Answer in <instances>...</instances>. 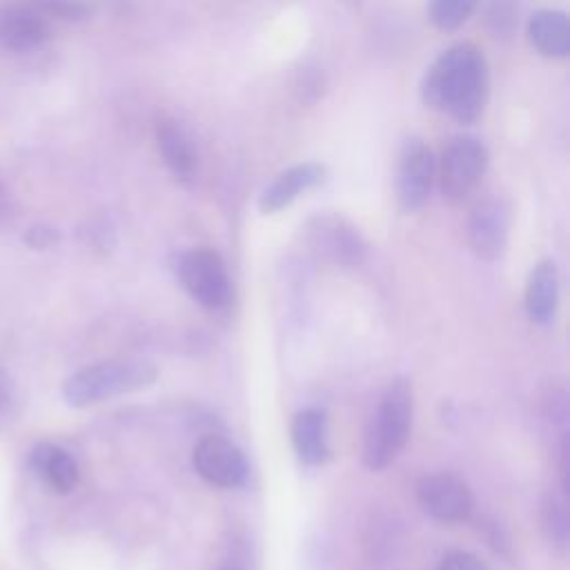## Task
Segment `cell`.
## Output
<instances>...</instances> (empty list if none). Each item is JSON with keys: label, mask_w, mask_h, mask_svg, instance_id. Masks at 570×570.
<instances>
[{"label": "cell", "mask_w": 570, "mask_h": 570, "mask_svg": "<svg viewBox=\"0 0 570 570\" xmlns=\"http://www.w3.org/2000/svg\"><path fill=\"white\" fill-rule=\"evenodd\" d=\"M49 33L42 13L27 4H7L0 9V49L27 53L38 49Z\"/></svg>", "instance_id": "10"}, {"label": "cell", "mask_w": 570, "mask_h": 570, "mask_svg": "<svg viewBox=\"0 0 570 570\" xmlns=\"http://www.w3.org/2000/svg\"><path fill=\"white\" fill-rule=\"evenodd\" d=\"M514 0H492L490 22L494 31H510L514 27Z\"/></svg>", "instance_id": "20"}, {"label": "cell", "mask_w": 570, "mask_h": 570, "mask_svg": "<svg viewBox=\"0 0 570 570\" xmlns=\"http://www.w3.org/2000/svg\"><path fill=\"white\" fill-rule=\"evenodd\" d=\"M292 443L303 463H321L327 456L325 416L318 410H303L292 421Z\"/></svg>", "instance_id": "17"}, {"label": "cell", "mask_w": 570, "mask_h": 570, "mask_svg": "<svg viewBox=\"0 0 570 570\" xmlns=\"http://www.w3.org/2000/svg\"><path fill=\"white\" fill-rule=\"evenodd\" d=\"M436 570H485V566L470 552H452L439 563Z\"/></svg>", "instance_id": "21"}, {"label": "cell", "mask_w": 570, "mask_h": 570, "mask_svg": "<svg viewBox=\"0 0 570 570\" xmlns=\"http://www.w3.org/2000/svg\"><path fill=\"white\" fill-rule=\"evenodd\" d=\"M9 209H11V198H9V191L4 189V185L0 183V220L9 216Z\"/></svg>", "instance_id": "23"}, {"label": "cell", "mask_w": 570, "mask_h": 570, "mask_svg": "<svg viewBox=\"0 0 570 570\" xmlns=\"http://www.w3.org/2000/svg\"><path fill=\"white\" fill-rule=\"evenodd\" d=\"M419 503L421 508L445 523L463 521L470 514L472 497L463 479L452 472H439L423 476L419 483Z\"/></svg>", "instance_id": "8"}, {"label": "cell", "mask_w": 570, "mask_h": 570, "mask_svg": "<svg viewBox=\"0 0 570 570\" xmlns=\"http://www.w3.org/2000/svg\"><path fill=\"white\" fill-rule=\"evenodd\" d=\"M156 379V367L136 358H111L87 365L62 385V396L73 407H85L125 392L142 390Z\"/></svg>", "instance_id": "2"}, {"label": "cell", "mask_w": 570, "mask_h": 570, "mask_svg": "<svg viewBox=\"0 0 570 570\" xmlns=\"http://www.w3.org/2000/svg\"><path fill=\"white\" fill-rule=\"evenodd\" d=\"M196 472L218 488H236L247 476L243 452L223 436H203L194 448Z\"/></svg>", "instance_id": "7"}, {"label": "cell", "mask_w": 570, "mask_h": 570, "mask_svg": "<svg viewBox=\"0 0 570 570\" xmlns=\"http://www.w3.org/2000/svg\"><path fill=\"white\" fill-rule=\"evenodd\" d=\"M180 281L191 298L205 307H223L232 296V283L227 269L216 252L191 249L183 256L178 267Z\"/></svg>", "instance_id": "5"}, {"label": "cell", "mask_w": 570, "mask_h": 570, "mask_svg": "<svg viewBox=\"0 0 570 570\" xmlns=\"http://www.w3.org/2000/svg\"><path fill=\"white\" fill-rule=\"evenodd\" d=\"M31 468L58 494H67L78 483L76 461L53 443H38L31 450Z\"/></svg>", "instance_id": "15"}, {"label": "cell", "mask_w": 570, "mask_h": 570, "mask_svg": "<svg viewBox=\"0 0 570 570\" xmlns=\"http://www.w3.org/2000/svg\"><path fill=\"white\" fill-rule=\"evenodd\" d=\"M559 296V276L552 261H541L525 285V309L532 321L548 323L554 316Z\"/></svg>", "instance_id": "16"}, {"label": "cell", "mask_w": 570, "mask_h": 570, "mask_svg": "<svg viewBox=\"0 0 570 570\" xmlns=\"http://www.w3.org/2000/svg\"><path fill=\"white\" fill-rule=\"evenodd\" d=\"M325 176V167L318 163H298L281 171L261 194L258 209L263 214H274L292 205L303 191L316 187Z\"/></svg>", "instance_id": "12"}, {"label": "cell", "mask_w": 570, "mask_h": 570, "mask_svg": "<svg viewBox=\"0 0 570 570\" xmlns=\"http://www.w3.org/2000/svg\"><path fill=\"white\" fill-rule=\"evenodd\" d=\"M412 425V387L405 379H394L385 390L376 414L370 421L363 461L370 470H383L405 445Z\"/></svg>", "instance_id": "3"}, {"label": "cell", "mask_w": 570, "mask_h": 570, "mask_svg": "<svg viewBox=\"0 0 570 570\" xmlns=\"http://www.w3.org/2000/svg\"><path fill=\"white\" fill-rule=\"evenodd\" d=\"M436 178V158L423 140H410L403 147L399 174H396V196L405 212L421 209L430 196L432 183Z\"/></svg>", "instance_id": "6"}, {"label": "cell", "mask_w": 570, "mask_h": 570, "mask_svg": "<svg viewBox=\"0 0 570 570\" xmlns=\"http://www.w3.org/2000/svg\"><path fill=\"white\" fill-rule=\"evenodd\" d=\"M16 410V390L11 379L0 370V423H4Z\"/></svg>", "instance_id": "22"}, {"label": "cell", "mask_w": 570, "mask_h": 570, "mask_svg": "<svg viewBox=\"0 0 570 570\" xmlns=\"http://www.w3.org/2000/svg\"><path fill=\"white\" fill-rule=\"evenodd\" d=\"M312 247L334 263H356L363 254V243L356 229L338 216H318L309 225Z\"/></svg>", "instance_id": "11"}, {"label": "cell", "mask_w": 570, "mask_h": 570, "mask_svg": "<svg viewBox=\"0 0 570 570\" xmlns=\"http://www.w3.org/2000/svg\"><path fill=\"white\" fill-rule=\"evenodd\" d=\"M528 42L546 58H566L570 53V20L563 11L539 9L530 16Z\"/></svg>", "instance_id": "13"}, {"label": "cell", "mask_w": 570, "mask_h": 570, "mask_svg": "<svg viewBox=\"0 0 570 570\" xmlns=\"http://www.w3.org/2000/svg\"><path fill=\"white\" fill-rule=\"evenodd\" d=\"M156 145L165 165L176 178H191L196 169V154L187 134L180 129L176 120L165 116L156 120Z\"/></svg>", "instance_id": "14"}, {"label": "cell", "mask_w": 570, "mask_h": 570, "mask_svg": "<svg viewBox=\"0 0 570 570\" xmlns=\"http://www.w3.org/2000/svg\"><path fill=\"white\" fill-rule=\"evenodd\" d=\"M546 530L550 532V539L557 546H566L568 539V519L563 505H559L557 499H550L546 505Z\"/></svg>", "instance_id": "19"}, {"label": "cell", "mask_w": 570, "mask_h": 570, "mask_svg": "<svg viewBox=\"0 0 570 570\" xmlns=\"http://www.w3.org/2000/svg\"><path fill=\"white\" fill-rule=\"evenodd\" d=\"M488 169V149L474 136H454L441 151L436 176L448 200L459 203L479 185Z\"/></svg>", "instance_id": "4"}, {"label": "cell", "mask_w": 570, "mask_h": 570, "mask_svg": "<svg viewBox=\"0 0 570 570\" xmlns=\"http://www.w3.org/2000/svg\"><path fill=\"white\" fill-rule=\"evenodd\" d=\"M508 227H510L508 205L497 196L481 200L472 209L470 223H468V240L472 252L483 261L499 258L508 243Z\"/></svg>", "instance_id": "9"}, {"label": "cell", "mask_w": 570, "mask_h": 570, "mask_svg": "<svg viewBox=\"0 0 570 570\" xmlns=\"http://www.w3.org/2000/svg\"><path fill=\"white\" fill-rule=\"evenodd\" d=\"M488 62L474 45L445 49L423 73L421 98L459 122H474L488 100Z\"/></svg>", "instance_id": "1"}, {"label": "cell", "mask_w": 570, "mask_h": 570, "mask_svg": "<svg viewBox=\"0 0 570 570\" xmlns=\"http://www.w3.org/2000/svg\"><path fill=\"white\" fill-rule=\"evenodd\" d=\"M479 0H430L428 18L441 31L459 29L476 9Z\"/></svg>", "instance_id": "18"}]
</instances>
